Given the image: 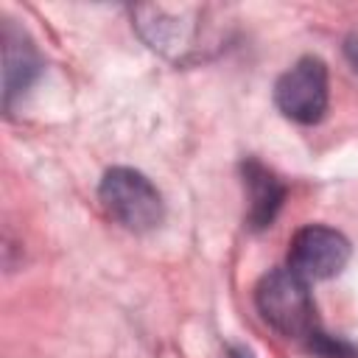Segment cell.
Masks as SVG:
<instances>
[{"instance_id": "cell-8", "label": "cell", "mask_w": 358, "mask_h": 358, "mask_svg": "<svg viewBox=\"0 0 358 358\" xmlns=\"http://www.w3.org/2000/svg\"><path fill=\"white\" fill-rule=\"evenodd\" d=\"M305 344H308V350H310L313 355H319V358H358V347H355L352 341H347V338H341V336H330V333H324L322 327L313 330V333L305 338Z\"/></svg>"}, {"instance_id": "cell-6", "label": "cell", "mask_w": 358, "mask_h": 358, "mask_svg": "<svg viewBox=\"0 0 358 358\" xmlns=\"http://www.w3.org/2000/svg\"><path fill=\"white\" fill-rule=\"evenodd\" d=\"M0 42H3V106L11 109L14 101L39 78L45 62L34 39L25 34V28L14 25L11 20H3Z\"/></svg>"}, {"instance_id": "cell-3", "label": "cell", "mask_w": 358, "mask_h": 358, "mask_svg": "<svg viewBox=\"0 0 358 358\" xmlns=\"http://www.w3.org/2000/svg\"><path fill=\"white\" fill-rule=\"evenodd\" d=\"M103 213L126 232L143 235L165 221V201L157 185L134 168H109L98 185Z\"/></svg>"}, {"instance_id": "cell-10", "label": "cell", "mask_w": 358, "mask_h": 358, "mask_svg": "<svg viewBox=\"0 0 358 358\" xmlns=\"http://www.w3.org/2000/svg\"><path fill=\"white\" fill-rule=\"evenodd\" d=\"M227 358H255V352L246 344H229L227 347Z\"/></svg>"}, {"instance_id": "cell-1", "label": "cell", "mask_w": 358, "mask_h": 358, "mask_svg": "<svg viewBox=\"0 0 358 358\" xmlns=\"http://www.w3.org/2000/svg\"><path fill=\"white\" fill-rule=\"evenodd\" d=\"M131 17L143 42L179 64L201 62L210 48H221V36L210 22H204V8L137 6L131 8Z\"/></svg>"}, {"instance_id": "cell-5", "label": "cell", "mask_w": 358, "mask_h": 358, "mask_svg": "<svg viewBox=\"0 0 358 358\" xmlns=\"http://www.w3.org/2000/svg\"><path fill=\"white\" fill-rule=\"evenodd\" d=\"M350 255L352 246L344 232L324 224H308L296 229L288 243V268L308 282L330 280L347 266Z\"/></svg>"}, {"instance_id": "cell-9", "label": "cell", "mask_w": 358, "mask_h": 358, "mask_svg": "<svg viewBox=\"0 0 358 358\" xmlns=\"http://www.w3.org/2000/svg\"><path fill=\"white\" fill-rule=\"evenodd\" d=\"M344 56H347V62L352 64V70L358 73V31L344 39Z\"/></svg>"}, {"instance_id": "cell-2", "label": "cell", "mask_w": 358, "mask_h": 358, "mask_svg": "<svg viewBox=\"0 0 358 358\" xmlns=\"http://www.w3.org/2000/svg\"><path fill=\"white\" fill-rule=\"evenodd\" d=\"M255 308L260 319L285 338H308L319 330L316 305L308 288V280L285 268L266 271L255 285Z\"/></svg>"}, {"instance_id": "cell-7", "label": "cell", "mask_w": 358, "mask_h": 358, "mask_svg": "<svg viewBox=\"0 0 358 358\" xmlns=\"http://www.w3.org/2000/svg\"><path fill=\"white\" fill-rule=\"evenodd\" d=\"M241 182L246 193V227L255 232L271 227L288 193L280 176L271 168H266L260 159L246 157L241 162Z\"/></svg>"}, {"instance_id": "cell-4", "label": "cell", "mask_w": 358, "mask_h": 358, "mask_svg": "<svg viewBox=\"0 0 358 358\" xmlns=\"http://www.w3.org/2000/svg\"><path fill=\"white\" fill-rule=\"evenodd\" d=\"M274 106L282 117L313 126L327 115L330 106V76L319 56L296 59L274 84Z\"/></svg>"}]
</instances>
